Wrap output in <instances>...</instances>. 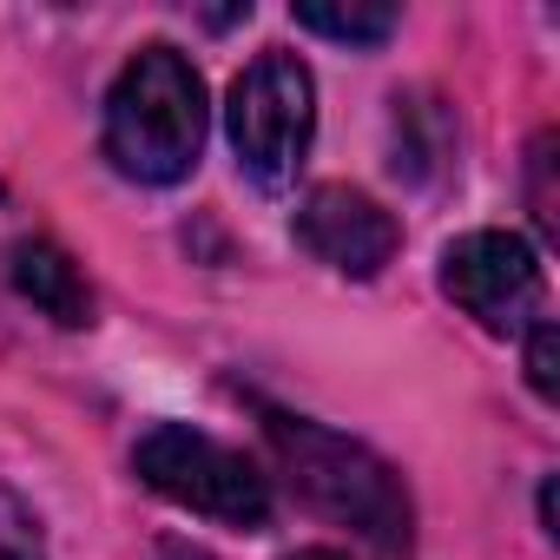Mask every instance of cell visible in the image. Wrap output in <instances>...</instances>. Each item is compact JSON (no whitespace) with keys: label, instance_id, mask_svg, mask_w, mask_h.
Listing matches in <instances>:
<instances>
[{"label":"cell","instance_id":"9","mask_svg":"<svg viewBox=\"0 0 560 560\" xmlns=\"http://www.w3.org/2000/svg\"><path fill=\"white\" fill-rule=\"evenodd\" d=\"M0 560H47L40 553V527H34V514L0 488Z\"/></svg>","mask_w":560,"mask_h":560},{"label":"cell","instance_id":"5","mask_svg":"<svg viewBox=\"0 0 560 560\" xmlns=\"http://www.w3.org/2000/svg\"><path fill=\"white\" fill-rule=\"evenodd\" d=\"M442 291L494 337L534 330L547 311V277L527 237L514 231H468L442 250Z\"/></svg>","mask_w":560,"mask_h":560},{"label":"cell","instance_id":"6","mask_svg":"<svg viewBox=\"0 0 560 560\" xmlns=\"http://www.w3.org/2000/svg\"><path fill=\"white\" fill-rule=\"evenodd\" d=\"M396 218L357 185H317L298 211V244L343 277H376L396 257Z\"/></svg>","mask_w":560,"mask_h":560},{"label":"cell","instance_id":"3","mask_svg":"<svg viewBox=\"0 0 560 560\" xmlns=\"http://www.w3.org/2000/svg\"><path fill=\"white\" fill-rule=\"evenodd\" d=\"M231 152L237 165L264 185V191H284L311 152L317 132V80L298 54H257L237 80H231Z\"/></svg>","mask_w":560,"mask_h":560},{"label":"cell","instance_id":"10","mask_svg":"<svg viewBox=\"0 0 560 560\" xmlns=\"http://www.w3.org/2000/svg\"><path fill=\"white\" fill-rule=\"evenodd\" d=\"M527 383H534L547 402L560 396V343H553V324H547V317L527 330Z\"/></svg>","mask_w":560,"mask_h":560},{"label":"cell","instance_id":"7","mask_svg":"<svg viewBox=\"0 0 560 560\" xmlns=\"http://www.w3.org/2000/svg\"><path fill=\"white\" fill-rule=\"evenodd\" d=\"M14 284H21V298H34V304H40L54 324H67V330H86V324H93V291H86L80 264H73L60 244L27 237V244L14 250Z\"/></svg>","mask_w":560,"mask_h":560},{"label":"cell","instance_id":"8","mask_svg":"<svg viewBox=\"0 0 560 560\" xmlns=\"http://www.w3.org/2000/svg\"><path fill=\"white\" fill-rule=\"evenodd\" d=\"M396 8H298V27L311 34H330V40H350V47H376L396 34Z\"/></svg>","mask_w":560,"mask_h":560},{"label":"cell","instance_id":"1","mask_svg":"<svg viewBox=\"0 0 560 560\" xmlns=\"http://www.w3.org/2000/svg\"><path fill=\"white\" fill-rule=\"evenodd\" d=\"M205 152V80L178 47H139L106 93V159L139 185H178Z\"/></svg>","mask_w":560,"mask_h":560},{"label":"cell","instance_id":"2","mask_svg":"<svg viewBox=\"0 0 560 560\" xmlns=\"http://www.w3.org/2000/svg\"><path fill=\"white\" fill-rule=\"evenodd\" d=\"M264 435H270L277 462H284L291 488L317 514L357 527L383 553L409 547V494H402V481L383 455H370L363 442H350V435H337L311 416H291V409H264Z\"/></svg>","mask_w":560,"mask_h":560},{"label":"cell","instance_id":"11","mask_svg":"<svg viewBox=\"0 0 560 560\" xmlns=\"http://www.w3.org/2000/svg\"><path fill=\"white\" fill-rule=\"evenodd\" d=\"M547 172H553V132L534 139V224L553 237V231H560V211H553V185H547Z\"/></svg>","mask_w":560,"mask_h":560},{"label":"cell","instance_id":"12","mask_svg":"<svg viewBox=\"0 0 560 560\" xmlns=\"http://www.w3.org/2000/svg\"><path fill=\"white\" fill-rule=\"evenodd\" d=\"M298 560H343V553H330V547H311V553H298Z\"/></svg>","mask_w":560,"mask_h":560},{"label":"cell","instance_id":"4","mask_svg":"<svg viewBox=\"0 0 560 560\" xmlns=\"http://www.w3.org/2000/svg\"><path fill=\"white\" fill-rule=\"evenodd\" d=\"M132 468L152 494H165L191 514H211L224 527H264L270 521V481L257 475V462L224 448L218 435L185 429V422L145 429L132 448Z\"/></svg>","mask_w":560,"mask_h":560}]
</instances>
